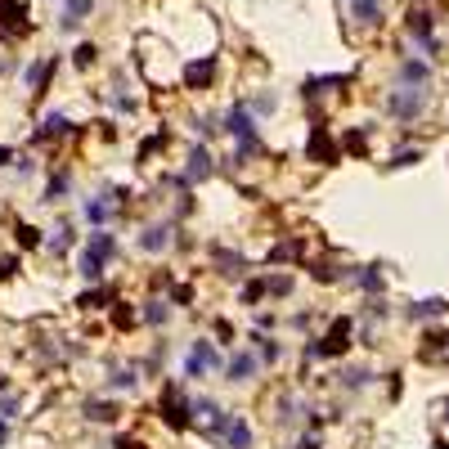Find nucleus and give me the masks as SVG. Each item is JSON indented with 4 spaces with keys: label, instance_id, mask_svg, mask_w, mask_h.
Instances as JSON below:
<instances>
[{
    "label": "nucleus",
    "instance_id": "nucleus-2",
    "mask_svg": "<svg viewBox=\"0 0 449 449\" xmlns=\"http://www.w3.org/2000/svg\"><path fill=\"white\" fill-rule=\"evenodd\" d=\"M216 369H225L221 350H216L207 337H198V342L189 346V355H185V373H189V378H211Z\"/></svg>",
    "mask_w": 449,
    "mask_h": 449
},
{
    "label": "nucleus",
    "instance_id": "nucleus-34",
    "mask_svg": "<svg viewBox=\"0 0 449 449\" xmlns=\"http://www.w3.org/2000/svg\"><path fill=\"white\" fill-rule=\"evenodd\" d=\"M265 293H270V283H247V288H242V301H247V306H257Z\"/></svg>",
    "mask_w": 449,
    "mask_h": 449
},
{
    "label": "nucleus",
    "instance_id": "nucleus-14",
    "mask_svg": "<svg viewBox=\"0 0 449 449\" xmlns=\"http://www.w3.org/2000/svg\"><path fill=\"white\" fill-rule=\"evenodd\" d=\"M211 72H216L211 59H198V63H189V68H185V86H189V90H202V86L211 81Z\"/></svg>",
    "mask_w": 449,
    "mask_h": 449
},
{
    "label": "nucleus",
    "instance_id": "nucleus-22",
    "mask_svg": "<svg viewBox=\"0 0 449 449\" xmlns=\"http://www.w3.org/2000/svg\"><path fill=\"white\" fill-rule=\"evenodd\" d=\"M310 157H319V162H337V149H333V140L324 135V130L310 135Z\"/></svg>",
    "mask_w": 449,
    "mask_h": 449
},
{
    "label": "nucleus",
    "instance_id": "nucleus-5",
    "mask_svg": "<svg viewBox=\"0 0 449 449\" xmlns=\"http://www.w3.org/2000/svg\"><path fill=\"white\" fill-rule=\"evenodd\" d=\"M350 333H355V324H350V319H337L333 333L324 337V342H310V346H306V355H310V359H319V355H342V350L350 346Z\"/></svg>",
    "mask_w": 449,
    "mask_h": 449
},
{
    "label": "nucleus",
    "instance_id": "nucleus-11",
    "mask_svg": "<svg viewBox=\"0 0 449 449\" xmlns=\"http://www.w3.org/2000/svg\"><path fill=\"white\" fill-rule=\"evenodd\" d=\"M166 247H171V225H149L140 234V252H149V257H157Z\"/></svg>",
    "mask_w": 449,
    "mask_h": 449
},
{
    "label": "nucleus",
    "instance_id": "nucleus-35",
    "mask_svg": "<svg viewBox=\"0 0 449 449\" xmlns=\"http://www.w3.org/2000/svg\"><path fill=\"white\" fill-rule=\"evenodd\" d=\"M94 54H99V50H94V45H77V54H72V63H77V68H90V63H94Z\"/></svg>",
    "mask_w": 449,
    "mask_h": 449
},
{
    "label": "nucleus",
    "instance_id": "nucleus-26",
    "mask_svg": "<svg viewBox=\"0 0 449 449\" xmlns=\"http://www.w3.org/2000/svg\"><path fill=\"white\" fill-rule=\"evenodd\" d=\"M247 108H252V113H261V117H270L274 108H278V99H274L270 90H261V94H252V99H247Z\"/></svg>",
    "mask_w": 449,
    "mask_h": 449
},
{
    "label": "nucleus",
    "instance_id": "nucleus-15",
    "mask_svg": "<svg viewBox=\"0 0 449 449\" xmlns=\"http://www.w3.org/2000/svg\"><path fill=\"white\" fill-rule=\"evenodd\" d=\"M113 211H117L113 198H90V202H86V221H90L94 229H104L108 221H113Z\"/></svg>",
    "mask_w": 449,
    "mask_h": 449
},
{
    "label": "nucleus",
    "instance_id": "nucleus-6",
    "mask_svg": "<svg viewBox=\"0 0 449 449\" xmlns=\"http://www.w3.org/2000/svg\"><path fill=\"white\" fill-rule=\"evenodd\" d=\"M90 9H94V0H63V9H59V32L72 36L81 23L90 18Z\"/></svg>",
    "mask_w": 449,
    "mask_h": 449
},
{
    "label": "nucleus",
    "instance_id": "nucleus-7",
    "mask_svg": "<svg viewBox=\"0 0 449 449\" xmlns=\"http://www.w3.org/2000/svg\"><path fill=\"white\" fill-rule=\"evenodd\" d=\"M225 130H229L234 140L257 135V113H252L247 104H234V108H229V117H225Z\"/></svg>",
    "mask_w": 449,
    "mask_h": 449
},
{
    "label": "nucleus",
    "instance_id": "nucleus-32",
    "mask_svg": "<svg viewBox=\"0 0 449 449\" xmlns=\"http://www.w3.org/2000/svg\"><path fill=\"white\" fill-rule=\"evenodd\" d=\"M257 342H261V359H265V364H278V359H283V346H278V342H270V337H257Z\"/></svg>",
    "mask_w": 449,
    "mask_h": 449
},
{
    "label": "nucleus",
    "instance_id": "nucleus-25",
    "mask_svg": "<svg viewBox=\"0 0 449 449\" xmlns=\"http://www.w3.org/2000/svg\"><path fill=\"white\" fill-rule=\"evenodd\" d=\"M350 278H355V283L364 288V293H382V288H386V278L378 274V265H369V270H355Z\"/></svg>",
    "mask_w": 449,
    "mask_h": 449
},
{
    "label": "nucleus",
    "instance_id": "nucleus-9",
    "mask_svg": "<svg viewBox=\"0 0 449 449\" xmlns=\"http://www.w3.org/2000/svg\"><path fill=\"white\" fill-rule=\"evenodd\" d=\"M211 171H216V157H211L207 149H193V153H189V166H185V176H180V180H189V185H202Z\"/></svg>",
    "mask_w": 449,
    "mask_h": 449
},
{
    "label": "nucleus",
    "instance_id": "nucleus-36",
    "mask_svg": "<svg viewBox=\"0 0 449 449\" xmlns=\"http://www.w3.org/2000/svg\"><path fill=\"white\" fill-rule=\"evenodd\" d=\"M414 162H422V153H418V149H400V153L391 157V166H414Z\"/></svg>",
    "mask_w": 449,
    "mask_h": 449
},
{
    "label": "nucleus",
    "instance_id": "nucleus-37",
    "mask_svg": "<svg viewBox=\"0 0 449 449\" xmlns=\"http://www.w3.org/2000/svg\"><path fill=\"white\" fill-rule=\"evenodd\" d=\"M104 301H113V293H108V288H104V293H86V297H81V306L94 310V306H104Z\"/></svg>",
    "mask_w": 449,
    "mask_h": 449
},
{
    "label": "nucleus",
    "instance_id": "nucleus-18",
    "mask_svg": "<svg viewBox=\"0 0 449 449\" xmlns=\"http://www.w3.org/2000/svg\"><path fill=\"white\" fill-rule=\"evenodd\" d=\"M86 247L94 252V257H104V261H113V257H117V238H113V234H108V229H94V234H90V242H86Z\"/></svg>",
    "mask_w": 449,
    "mask_h": 449
},
{
    "label": "nucleus",
    "instance_id": "nucleus-43",
    "mask_svg": "<svg viewBox=\"0 0 449 449\" xmlns=\"http://www.w3.org/2000/svg\"><path fill=\"white\" fill-rule=\"evenodd\" d=\"M445 422H449V405H445Z\"/></svg>",
    "mask_w": 449,
    "mask_h": 449
},
{
    "label": "nucleus",
    "instance_id": "nucleus-19",
    "mask_svg": "<svg viewBox=\"0 0 449 449\" xmlns=\"http://www.w3.org/2000/svg\"><path fill=\"white\" fill-rule=\"evenodd\" d=\"M104 391H140V369H117L104 382Z\"/></svg>",
    "mask_w": 449,
    "mask_h": 449
},
{
    "label": "nucleus",
    "instance_id": "nucleus-13",
    "mask_svg": "<svg viewBox=\"0 0 449 449\" xmlns=\"http://www.w3.org/2000/svg\"><path fill=\"white\" fill-rule=\"evenodd\" d=\"M400 81H405V86H427L431 63H422V59H400Z\"/></svg>",
    "mask_w": 449,
    "mask_h": 449
},
{
    "label": "nucleus",
    "instance_id": "nucleus-12",
    "mask_svg": "<svg viewBox=\"0 0 449 449\" xmlns=\"http://www.w3.org/2000/svg\"><path fill=\"white\" fill-rule=\"evenodd\" d=\"M350 18L359 27H378L382 23V0H350Z\"/></svg>",
    "mask_w": 449,
    "mask_h": 449
},
{
    "label": "nucleus",
    "instance_id": "nucleus-38",
    "mask_svg": "<svg viewBox=\"0 0 449 449\" xmlns=\"http://www.w3.org/2000/svg\"><path fill=\"white\" fill-rule=\"evenodd\" d=\"M18 414V395H5L0 400V418H14Z\"/></svg>",
    "mask_w": 449,
    "mask_h": 449
},
{
    "label": "nucleus",
    "instance_id": "nucleus-24",
    "mask_svg": "<svg viewBox=\"0 0 449 449\" xmlns=\"http://www.w3.org/2000/svg\"><path fill=\"white\" fill-rule=\"evenodd\" d=\"M166 319H171V306H166L162 297H153L149 306H144V324H153V328H162Z\"/></svg>",
    "mask_w": 449,
    "mask_h": 449
},
{
    "label": "nucleus",
    "instance_id": "nucleus-1",
    "mask_svg": "<svg viewBox=\"0 0 449 449\" xmlns=\"http://www.w3.org/2000/svg\"><path fill=\"white\" fill-rule=\"evenodd\" d=\"M427 86H405V81H400V86L386 94V113H391L395 121H418L422 117V108H427Z\"/></svg>",
    "mask_w": 449,
    "mask_h": 449
},
{
    "label": "nucleus",
    "instance_id": "nucleus-27",
    "mask_svg": "<svg viewBox=\"0 0 449 449\" xmlns=\"http://www.w3.org/2000/svg\"><path fill=\"white\" fill-rule=\"evenodd\" d=\"M369 382H373L369 369H346V373H342V386H346V391H359V386H369Z\"/></svg>",
    "mask_w": 449,
    "mask_h": 449
},
{
    "label": "nucleus",
    "instance_id": "nucleus-21",
    "mask_svg": "<svg viewBox=\"0 0 449 449\" xmlns=\"http://www.w3.org/2000/svg\"><path fill=\"white\" fill-rule=\"evenodd\" d=\"M68 130H72V121H68L63 113H50V117H45V126H41V135H36V140H59V135H68Z\"/></svg>",
    "mask_w": 449,
    "mask_h": 449
},
{
    "label": "nucleus",
    "instance_id": "nucleus-3",
    "mask_svg": "<svg viewBox=\"0 0 449 449\" xmlns=\"http://www.w3.org/2000/svg\"><path fill=\"white\" fill-rule=\"evenodd\" d=\"M189 414H193V400L185 395V386H180V382H166V391H162V418H166V427L185 431V427H189Z\"/></svg>",
    "mask_w": 449,
    "mask_h": 449
},
{
    "label": "nucleus",
    "instance_id": "nucleus-33",
    "mask_svg": "<svg viewBox=\"0 0 449 449\" xmlns=\"http://www.w3.org/2000/svg\"><path fill=\"white\" fill-rule=\"evenodd\" d=\"M18 247H41V229L18 225Z\"/></svg>",
    "mask_w": 449,
    "mask_h": 449
},
{
    "label": "nucleus",
    "instance_id": "nucleus-42",
    "mask_svg": "<svg viewBox=\"0 0 449 449\" xmlns=\"http://www.w3.org/2000/svg\"><path fill=\"white\" fill-rule=\"evenodd\" d=\"M117 449H144L140 441H117Z\"/></svg>",
    "mask_w": 449,
    "mask_h": 449
},
{
    "label": "nucleus",
    "instance_id": "nucleus-41",
    "mask_svg": "<svg viewBox=\"0 0 449 449\" xmlns=\"http://www.w3.org/2000/svg\"><path fill=\"white\" fill-rule=\"evenodd\" d=\"M9 441V418H0V445Z\"/></svg>",
    "mask_w": 449,
    "mask_h": 449
},
{
    "label": "nucleus",
    "instance_id": "nucleus-8",
    "mask_svg": "<svg viewBox=\"0 0 449 449\" xmlns=\"http://www.w3.org/2000/svg\"><path fill=\"white\" fill-rule=\"evenodd\" d=\"M409 36H414L427 54H436V23H431L427 9H414V14H409Z\"/></svg>",
    "mask_w": 449,
    "mask_h": 449
},
{
    "label": "nucleus",
    "instance_id": "nucleus-28",
    "mask_svg": "<svg viewBox=\"0 0 449 449\" xmlns=\"http://www.w3.org/2000/svg\"><path fill=\"white\" fill-rule=\"evenodd\" d=\"M45 242H50V252H68L72 242H77V238H72V225H59V229H54V234L45 238Z\"/></svg>",
    "mask_w": 449,
    "mask_h": 449
},
{
    "label": "nucleus",
    "instance_id": "nucleus-40",
    "mask_svg": "<svg viewBox=\"0 0 449 449\" xmlns=\"http://www.w3.org/2000/svg\"><path fill=\"white\" fill-rule=\"evenodd\" d=\"M14 162V149H5V144H0V166H9Z\"/></svg>",
    "mask_w": 449,
    "mask_h": 449
},
{
    "label": "nucleus",
    "instance_id": "nucleus-29",
    "mask_svg": "<svg viewBox=\"0 0 449 449\" xmlns=\"http://www.w3.org/2000/svg\"><path fill=\"white\" fill-rule=\"evenodd\" d=\"M422 359H449V337H431L422 346Z\"/></svg>",
    "mask_w": 449,
    "mask_h": 449
},
{
    "label": "nucleus",
    "instance_id": "nucleus-39",
    "mask_svg": "<svg viewBox=\"0 0 449 449\" xmlns=\"http://www.w3.org/2000/svg\"><path fill=\"white\" fill-rule=\"evenodd\" d=\"M297 449H319V436H301V445Z\"/></svg>",
    "mask_w": 449,
    "mask_h": 449
},
{
    "label": "nucleus",
    "instance_id": "nucleus-16",
    "mask_svg": "<svg viewBox=\"0 0 449 449\" xmlns=\"http://www.w3.org/2000/svg\"><path fill=\"white\" fill-rule=\"evenodd\" d=\"M104 265H108V261L94 257V252L86 247V252H81V261H77V274L86 278V283H99V278H104Z\"/></svg>",
    "mask_w": 449,
    "mask_h": 449
},
{
    "label": "nucleus",
    "instance_id": "nucleus-4",
    "mask_svg": "<svg viewBox=\"0 0 449 449\" xmlns=\"http://www.w3.org/2000/svg\"><path fill=\"white\" fill-rule=\"evenodd\" d=\"M265 369V359L257 355V350L252 346H242V350H234V355L225 359V382H257V373Z\"/></svg>",
    "mask_w": 449,
    "mask_h": 449
},
{
    "label": "nucleus",
    "instance_id": "nucleus-31",
    "mask_svg": "<svg viewBox=\"0 0 449 449\" xmlns=\"http://www.w3.org/2000/svg\"><path fill=\"white\" fill-rule=\"evenodd\" d=\"M68 189H72V180H68V176H54V180H50V189H45V198H41V202H59V198H63Z\"/></svg>",
    "mask_w": 449,
    "mask_h": 449
},
{
    "label": "nucleus",
    "instance_id": "nucleus-23",
    "mask_svg": "<svg viewBox=\"0 0 449 449\" xmlns=\"http://www.w3.org/2000/svg\"><path fill=\"white\" fill-rule=\"evenodd\" d=\"M445 310L449 306H445L441 297H427V301H414V310H409V314H414V319H441Z\"/></svg>",
    "mask_w": 449,
    "mask_h": 449
},
{
    "label": "nucleus",
    "instance_id": "nucleus-30",
    "mask_svg": "<svg viewBox=\"0 0 449 449\" xmlns=\"http://www.w3.org/2000/svg\"><path fill=\"white\" fill-rule=\"evenodd\" d=\"M86 418H94V422H113L117 409H113V405H99V400H90V405H86Z\"/></svg>",
    "mask_w": 449,
    "mask_h": 449
},
{
    "label": "nucleus",
    "instance_id": "nucleus-10",
    "mask_svg": "<svg viewBox=\"0 0 449 449\" xmlns=\"http://www.w3.org/2000/svg\"><path fill=\"white\" fill-rule=\"evenodd\" d=\"M225 449H252V427H247V418H238V414H229V427H225Z\"/></svg>",
    "mask_w": 449,
    "mask_h": 449
},
{
    "label": "nucleus",
    "instance_id": "nucleus-20",
    "mask_svg": "<svg viewBox=\"0 0 449 449\" xmlns=\"http://www.w3.org/2000/svg\"><path fill=\"white\" fill-rule=\"evenodd\" d=\"M297 409H301V400H297V395H283V400L274 405V422H278V427H293V422H297Z\"/></svg>",
    "mask_w": 449,
    "mask_h": 449
},
{
    "label": "nucleus",
    "instance_id": "nucleus-17",
    "mask_svg": "<svg viewBox=\"0 0 449 449\" xmlns=\"http://www.w3.org/2000/svg\"><path fill=\"white\" fill-rule=\"evenodd\" d=\"M50 59H36V63L27 68V72H23V86H27V90H45V81H50Z\"/></svg>",
    "mask_w": 449,
    "mask_h": 449
}]
</instances>
